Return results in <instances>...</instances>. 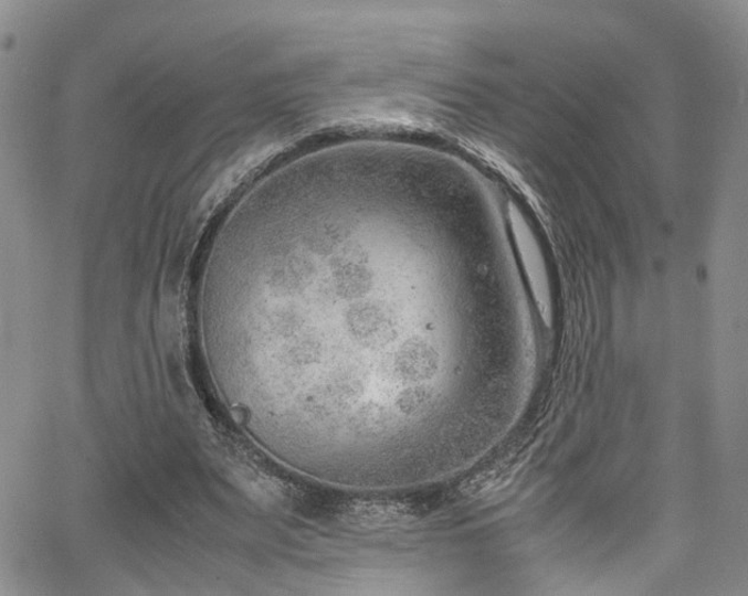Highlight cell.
<instances>
[{"label": "cell", "instance_id": "obj_1", "mask_svg": "<svg viewBox=\"0 0 748 596\" xmlns=\"http://www.w3.org/2000/svg\"><path fill=\"white\" fill-rule=\"evenodd\" d=\"M512 224L517 236L520 254L527 269L530 285L538 297L542 310L550 309V287L545 269V263L534 235L522 220L520 215L513 214Z\"/></svg>", "mask_w": 748, "mask_h": 596}]
</instances>
